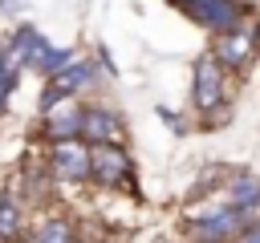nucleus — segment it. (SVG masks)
Masks as SVG:
<instances>
[{
    "mask_svg": "<svg viewBox=\"0 0 260 243\" xmlns=\"http://www.w3.org/2000/svg\"><path fill=\"white\" fill-rule=\"evenodd\" d=\"M232 73L211 57V53H199L195 65H191V109L199 113L203 126H219L228 122V109H232Z\"/></svg>",
    "mask_w": 260,
    "mask_h": 243,
    "instance_id": "f257e3e1",
    "label": "nucleus"
},
{
    "mask_svg": "<svg viewBox=\"0 0 260 243\" xmlns=\"http://www.w3.org/2000/svg\"><path fill=\"white\" fill-rule=\"evenodd\" d=\"M248 227L244 211H236L223 194L199 198L183 211V239L187 243H236V235Z\"/></svg>",
    "mask_w": 260,
    "mask_h": 243,
    "instance_id": "f03ea898",
    "label": "nucleus"
},
{
    "mask_svg": "<svg viewBox=\"0 0 260 243\" xmlns=\"http://www.w3.org/2000/svg\"><path fill=\"white\" fill-rule=\"evenodd\" d=\"M236 81H244V73L256 65L260 57V16H248L244 24H236L232 32H219L211 36V49H207Z\"/></svg>",
    "mask_w": 260,
    "mask_h": 243,
    "instance_id": "7ed1b4c3",
    "label": "nucleus"
},
{
    "mask_svg": "<svg viewBox=\"0 0 260 243\" xmlns=\"http://www.w3.org/2000/svg\"><path fill=\"white\" fill-rule=\"evenodd\" d=\"M175 8L191 24H199L203 32H211V36L232 32L236 24H244L248 16H256L252 0H175Z\"/></svg>",
    "mask_w": 260,
    "mask_h": 243,
    "instance_id": "20e7f679",
    "label": "nucleus"
},
{
    "mask_svg": "<svg viewBox=\"0 0 260 243\" xmlns=\"http://www.w3.org/2000/svg\"><path fill=\"white\" fill-rule=\"evenodd\" d=\"M45 170L53 182L65 186H85L93 182V146L73 138V142H53L45 146Z\"/></svg>",
    "mask_w": 260,
    "mask_h": 243,
    "instance_id": "39448f33",
    "label": "nucleus"
},
{
    "mask_svg": "<svg viewBox=\"0 0 260 243\" xmlns=\"http://www.w3.org/2000/svg\"><path fill=\"white\" fill-rule=\"evenodd\" d=\"M93 186H102V190H138L130 146H93Z\"/></svg>",
    "mask_w": 260,
    "mask_h": 243,
    "instance_id": "423d86ee",
    "label": "nucleus"
},
{
    "mask_svg": "<svg viewBox=\"0 0 260 243\" xmlns=\"http://www.w3.org/2000/svg\"><path fill=\"white\" fill-rule=\"evenodd\" d=\"M93 85H98V65L85 61V57H77L73 65H65L57 77L45 81L41 109H49V105H57V101H65V97H81V93H89Z\"/></svg>",
    "mask_w": 260,
    "mask_h": 243,
    "instance_id": "0eeeda50",
    "label": "nucleus"
},
{
    "mask_svg": "<svg viewBox=\"0 0 260 243\" xmlns=\"http://www.w3.org/2000/svg\"><path fill=\"white\" fill-rule=\"evenodd\" d=\"M81 122H85V101L81 97H65L49 109H41V142H73L81 138Z\"/></svg>",
    "mask_w": 260,
    "mask_h": 243,
    "instance_id": "6e6552de",
    "label": "nucleus"
},
{
    "mask_svg": "<svg viewBox=\"0 0 260 243\" xmlns=\"http://www.w3.org/2000/svg\"><path fill=\"white\" fill-rule=\"evenodd\" d=\"M81 142H89V146H126V122H122V113L114 105H106V101H85Z\"/></svg>",
    "mask_w": 260,
    "mask_h": 243,
    "instance_id": "1a4fd4ad",
    "label": "nucleus"
},
{
    "mask_svg": "<svg viewBox=\"0 0 260 243\" xmlns=\"http://www.w3.org/2000/svg\"><path fill=\"white\" fill-rule=\"evenodd\" d=\"M0 243H24V198L0 190Z\"/></svg>",
    "mask_w": 260,
    "mask_h": 243,
    "instance_id": "9d476101",
    "label": "nucleus"
},
{
    "mask_svg": "<svg viewBox=\"0 0 260 243\" xmlns=\"http://www.w3.org/2000/svg\"><path fill=\"white\" fill-rule=\"evenodd\" d=\"M81 239V231H77V223L69 219V215H61V211H53V215H45L41 223H37V231H32V239H24V243H77Z\"/></svg>",
    "mask_w": 260,
    "mask_h": 243,
    "instance_id": "9b49d317",
    "label": "nucleus"
},
{
    "mask_svg": "<svg viewBox=\"0 0 260 243\" xmlns=\"http://www.w3.org/2000/svg\"><path fill=\"white\" fill-rule=\"evenodd\" d=\"M4 49L12 53V61H16V65H37V61H41V53L49 49V40H45V36H41L32 24H20Z\"/></svg>",
    "mask_w": 260,
    "mask_h": 243,
    "instance_id": "f8f14e48",
    "label": "nucleus"
},
{
    "mask_svg": "<svg viewBox=\"0 0 260 243\" xmlns=\"http://www.w3.org/2000/svg\"><path fill=\"white\" fill-rule=\"evenodd\" d=\"M73 61H77V53H73V49H65V45H49V49L41 53V61H37L32 69H37V73H41V77L49 81V77H57V73H61L65 65H73Z\"/></svg>",
    "mask_w": 260,
    "mask_h": 243,
    "instance_id": "ddd939ff",
    "label": "nucleus"
},
{
    "mask_svg": "<svg viewBox=\"0 0 260 243\" xmlns=\"http://www.w3.org/2000/svg\"><path fill=\"white\" fill-rule=\"evenodd\" d=\"M16 73H20V65L12 61L8 49H0V113L8 109V97H12V89H16Z\"/></svg>",
    "mask_w": 260,
    "mask_h": 243,
    "instance_id": "4468645a",
    "label": "nucleus"
},
{
    "mask_svg": "<svg viewBox=\"0 0 260 243\" xmlns=\"http://www.w3.org/2000/svg\"><path fill=\"white\" fill-rule=\"evenodd\" d=\"M158 117H162V122H167V126H171L175 134H187V122H183V117H175L171 109H158Z\"/></svg>",
    "mask_w": 260,
    "mask_h": 243,
    "instance_id": "2eb2a0df",
    "label": "nucleus"
},
{
    "mask_svg": "<svg viewBox=\"0 0 260 243\" xmlns=\"http://www.w3.org/2000/svg\"><path fill=\"white\" fill-rule=\"evenodd\" d=\"M236 243H260V223H248V227L236 235Z\"/></svg>",
    "mask_w": 260,
    "mask_h": 243,
    "instance_id": "dca6fc26",
    "label": "nucleus"
},
{
    "mask_svg": "<svg viewBox=\"0 0 260 243\" xmlns=\"http://www.w3.org/2000/svg\"><path fill=\"white\" fill-rule=\"evenodd\" d=\"M12 8H20V0H0V12H4V16H8Z\"/></svg>",
    "mask_w": 260,
    "mask_h": 243,
    "instance_id": "f3484780",
    "label": "nucleus"
},
{
    "mask_svg": "<svg viewBox=\"0 0 260 243\" xmlns=\"http://www.w3.org/2000/svg\"><path fill=\"white\" fill-rule=\"evenodd\" d=\"M77 243H114V239H102V235H81Z\"/></svg>",
    "mask_w": 260,
    "mask_h": 243,
    "instance_id": "a211bd4d",
    "label": "nucleus"
},
{
    "mask_svg": "<svg viewBox=\"0 0 260 243\" xmlns=\"http://www.w3.org/2000/svg\"><path fill=\"white\" fill-rule=\"evenodd\" d=\"M167 4H175V0H167Z\"/></svg>",
    "mask_w": 260,
    "mask_h": 243,
    "instance_id": "6ab92c4d",
    "label": "nucleus"
}]
</instances>
